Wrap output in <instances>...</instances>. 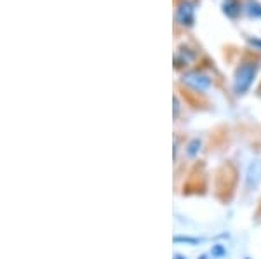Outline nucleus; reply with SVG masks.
<instances>
[{"label": "nucleus", "mask_w": 261, "mask_h": 259, "mask_svg": "<svg viewBox=\"0 0 261 259\" xmlns=\"http://www.w3.org/2000/svg\"><path fill=\"white\" fill-rule=\"evenodd\" d=\"M256 73H258V63L244 61L237 66L233 73V93L237 96H244L254 83Z\"/></svg>", "instance_id": "1"}, {"label": "nucleus", "mask_w": 261, "mask_h": 259, "mask_svg": "<svg viewBox=\"0 0 261 259\" xmlns=\"http://www.w3.org/2000/svg\"><path fill=\"white\" fill-rule=\"evenodd\" d=\"M181 82H183L185 85L192 87V89L197 91V93H205V91H209V87L213 85L211 77H209V75H205L204 72H199V70H193V72L183 73Z\"/></svg>", "instance_id": "2"}, {"label": "nucleus", "mask_w": 261, "mask_h": 259, "mask_svg": "<svg viewBox=\"0 0 261 259\" xmlns=\"http://www.w3.org/2000/svg\"><path fill=\"white\" fill-rule=\"evenodd\" d=\"M174 18L181 26H187V28L193 26V21H195V6H193L190 0H179L178 6H176Z\"/></svg>", "instance_id": "3"}, {"label": "nucleus", "mask_w": 261, "mask_h": 259, "mask_svg": "<svg viewBox=\"0 0 261 259\" xmlns=\"http://www.w3.org/2000/svg\"><path fill=\"white\" fill-rule=\"evenodd\" d=\"M244 185L246 190H256L261 185V158H254L249 162L246 169V178H244Z\"/></svg>", "instance_id": "4"}, {"label": "nucleus", "mask_w": 261, "mask_h": 259, "mask_svg": "<svg viewBox=\"0 0 261 259\" xmlns=\"http://www.w3.org/2000/svg\"><path fill=\"white\" fill-rule=\"evenodd\" d=\"M221 11L226 18L235 19V18H239L241 12L244 11V4H242V0H223Z\"/></svg>", "instance_id": "5"}, {"label": "nucleus", "mask_w": 261, "mask_h": 259, "mask_svg": "<svg viewBox=\"0 0 261 259\" xmlns=\"http://www.w3.org/2000/svg\"><path fill=\"white\" fill-rule=\"evenodd\" d=\"M244 12H246L249 18L258 19L261 18V4L258 0H246V2H244Z\"/></svg>", "instance_id": "6"}, {"label": "nucleus", "mask_w": 261, "mask_h": 259, "mask_svg": "<svg viewBox=\"0 0 261 259\" xmlns=\"http://www.w3.org/2000/svg\"><path fill=\"white\" fill-rule=\"evenodd\" d=\"M200 146H202V141L200 139H192L190 143H188L187 146V153H188V157H195V155H199V152H200Z\"/></svg>", "instance_id": "7"}, {"label": "nucleus", "mask_w": 261, "mask_h": 259, "mask_svg": "<svg viewBox=\"0 0 261 259\" xmlns=\"http://www.w3.org/2000/svg\"><path fill=\"white\" fill-rule=\"evenodd\" d=\"M174 242L176 244H190V245H199L200 244V239H195V237H179V235H176L174 237Z\"/></svg>", "instance_id": "8"}, {"label": "nucleus", "mask_w": 261, "mask_h": 259, "mask_svg": "<svg viewBox=\"0 0 261 259\" xmlns=\"http://www.w3.org/2000/svg\"><path fill=\"white\" fill-rule=\"evenodd\" d=\"M211 254H213V257H223L226 254V249L223 247L221 244H216L213 247V250H211Z\"/></svg>", "instance_id": "9"}, {"label": "nucleus", "mask_w": 261, "mask_h": 259, "mask_svg": "<svg viewBox=\"0 0 261 259\" xmlns=\"http://www.w3.org/2000/svg\"><path fill=\"white\" fill-rule=\"evenodd\" d=\"M249 44L254 45V47L261 49V39H249Z\"/></svg>", "instance_id": "10"}, {"label": "nucleus", "mask_w": 261, "mask_h": 259, "mask_svg": "<svg viewBox=\"0 0 261 259\" xmlns=\"http://www.w3.org/2000/svg\"><path fill=\"white\" fill-rule=\"evenodd\" d=\"M178 111H179V101L178 98H174V113L178 115Z\"/></svg>", "instance_id": "11"}, {"label": "nucleus", "mask_w": 261, "mask_h": 259, "mask_svg": "<svg viewBox=\"0 0 261 259\" xmlns=\"http://www.w3.org/2000/svg\"><path fill=\"white\" fill-rule=\"evenodd\" d=\"M174 259H188V257L183 256V254H174Z\"/></svg>", "instance_id": "12"}, {"label": "nucleus", "mask_w": 261, "mask_h": 259, "mask_svg": "<svg viewBox=\"0 0 261 259\" xmlns=\"http://www.w3.org/2000/svg\"><path fill=\"white\" fill-rule=\"evenodd\" d=\"M199 259H209V256H207V254H202Z\"/></svg>", "instance_id": "13"}, {"label": "nucleus", "mask_w": 261, "mask_h": 259, "mask_svg": "<svg viewBox=\"0 0 261 259\" xmlns=\"http://www.w3.org/2000/svg\"><path fill=\"white\" fill-rule=\"evenodd\" d=\"M246 259H251V257H246Z\"/></svg>", "instance_id": "14"}]
</instances>
